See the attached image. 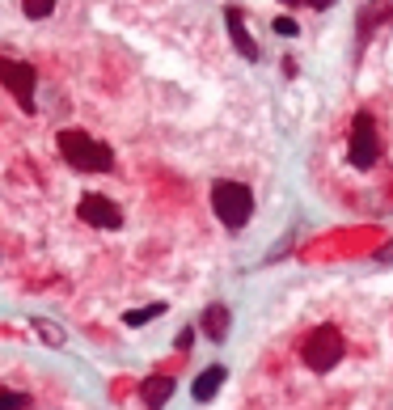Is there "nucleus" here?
<instances>
[{
  "mask_svg": "<svg viewBox=\"0 0 393 410\" xmlns=\"http://www.w3.org/2000/svg\"><path fill=\"white\" fill-rule=\"evenodd\" d=\"M55 149H60V157L72 165V170H81V174H106V170H114L110 144L93 140L85 127H64L55 136Z\"/></svg>",
  "mask_w": 393,
  "mask_h": 410,
  "instance_id": "1",
  "label": "nucleus"
},
{
  "mask_svg": "<svg viewBox=\"0 0 393 410\" xmlns=\"http://www.w3.org/2000/svg\"><path fill=\"white\" fill-rule=\"evenodd\" d=\"M212 212L220 216L225 229H245V220L254 216V195L245 182H233V178H220L212 186Z\"/></svg>",
  "mask_w": 393,
  "mask_h": 410,
  "instance_id": "2",
  "label": "nucleus"
},
{
  "mask_svg": "<svg viewBox=\"0 0 393 410\" xmlns=\"http://www.w3.org/2000/svg\"><path fill=\"white\" fill-rule=\"evenodd\" d=\"M342 355H347V343H342V334H338L334 326H317L309 339H305V347H301L305 368H313V372H330V368H338Z\"/></svg>",
  "mask_w": 393,
  "mask_h": 410,
  "instance_id": "3",
  "label": "nucleus"
},
{
  "mask_svg": "<svg viewBox=\"0 0 393 410\" xmlns=\"http://www.w3.org/2000/svg\"><path fill=\"white\" fill-rule=\"evenodd\" d=\"M0 85H5L13 98H17V106L26 110V114H34V89H38V77H34V64H26V60H13V55H0Z\"/></svg>",
  "mask_w": 393,
  "mask_h": 410,
  "instance_id": "4",
  "label": "nucleus"
},
{
  "mask_svg": "<svg viewBox=\"0 0 393 410\" xmlns=\"http://www.w3.org/2000/svg\"><path fill=\"white\" fill-rule=\"evenodd\" d=\"M351 165L355 170H372L377 157H381V140H377V123H372V114L359 110L351 118V149H347Z\"/></svg>",
  "mask_w": 393,
  "mask_h": 410,
  "instance_id": "5",
  "label": "nucleus"
},
{
  "mask_svg": "<svg viewBox=\"0 0 393 410\" xmlns=\"http://www.w3.org/2000/svg\"><path fill=\"white\" fill-rule=\"evenodd\" d=\"M77 216L85 225H93V229H118L123 225V207L114 199H106V195H85L77 203Z\"/></svg>",
  "mask_w": 393,
  "mask_h": 410,
  "instance_id": "6",
  "label": "nucleus"
},
{
  "mask_svg": "<svg viewBox=\"0 0 393 410\" xmlns=\"http://www.w3.org/2000/svg\"><path fill=\"white\" fill-rule=\"evenodd\" d=\"M225 26H229V38H233V47L245 55V60H258V42L250 38V30H245V17H241V9L237 5H229L225 9Z\"/></svg>",
  "mask_w": 393,
  "mask_h": 410,
  "instance_id": "7",
  "label": "nucleus"
},
{
  "mask_svg": "<svg viewBox=\"0 0 393 410\" xmlns=\"http://www.w3.org/2000/svg\"><path fill=\"white\" fill-rule=\"evenodd\" d=\"M229 326H233V313H229V305H207L203 309V334H207V339L212 343H225L229 339Z\"/></svg>",
  "mask_w": 393,
  "mask_h": 410,
  "instance_id": "8",
  "label": "nucleus"
},
{
  "mask_svg": "<svg viewBox=\"0 0 393 410\" xmlns=\"http://www.w3.org/2000/svg\"><path fill=\"white\" fill-rule=\"evenodd\" d=\"M140 398H144V406H149V410H161L169 398H174V376H165V372L149 376V381L140 385Z\"/></svg>",
  "mask_w": 393,
  "mask_h": 410,
  "instance_id": "9",
  "label": "nucleus"
},
{
  "mask_svg": "<svg viewBox=\"0 0 393 410\" xmlns=\"http://www.w3.org/2000/svg\"><path fill=\"white\" fill-rule=\"evenodd\" d=\"M225 376H229V368H220V364L203 368L199 376H194V385H190V398H194V402H212V398L220 394V385H225Z\"/></svg>",
  "mask_w": 393,
  "mask_h": 410,
  "instance_id": "10",
  "label": "nucleus"
},
{
  "mask_svg": "<svg viewBox=\"0 0 393 410\" xmlns=\"http://www.w3.org/2000/svg\"><path fill=\"white\" fill-rule=\"evenodd\" d=\"M30 330L38 334V339H42L47 347H64V343H68V339H64V326H55L51 318H34V322H30Z\"/></svg>",
  "mask_w": 393,
  "mask_h": 410,
  "instance_id": "11",
  "label": "nucleus"
},
{
  "mask_svg": "<svg viewBox=\"0 0 393 410\" xmlns=\"http://www.w3.org/2000/svg\"><path fill=\"white\" fill-rule=\"evenodd\" d=\"M161 313H165V305L157 300V305H144V309H127V313H123V322H127V326H149L153 318H161Z\"/></svg>",
  "mask_w": 393,
  "mask_h": 410,
  "instance_id": "12",
  "label": "nucleus"
},
{
  "mask_svg": "<svg viewBox=\"0 0 393 410\" xmlns=\"http://www.w3.org/2000/svg\"><path fill=\"white\" fill-rule=\"evenodd\" d=\"M21 13H26L30 21H42L55 13V0H21Z\"/></svg>",
  "mask_w": 393,
  "mask_h": 410,
  "instance_id": "13",
  "label": "nucleus"
},
{
  "mask_svg": "<svg viewBox=\"0 0 393 410\" xmlns=\"http://www.w3.org/2000/svg\"><path fill=\"white\" fill-rule=\"evenodd\" d=\"M30 398L21 394V389H0V410H26Z\"/></svg>",
  "mask_w": 393,
  "mask_h": 410,
  "instance_id": "14",
  "label": "nucleus"
},
{
  "mask_svg": "<svg viewBox=\"0 0 393 410\" xmlns=\"http://www.w3.org/2000/svg\"><path fill=\"white\" fill-rule=\"evenodd\" d=\"M275 34H283V38H296L301 34V26L292 17H275Z\"/></svg>",
  "mask_w": 393,
  "mask_h": 410,
  "instance_id": "15",
  "label": "nucleus"
},
{
  "mask_svg": "<svg viewBox=\"0 0 393 410\" xmlns=\"http://www.w3.org/2000/svg\"><path fill=\"white\" fill-rule=\"evenodd\" d=\"M190 343H194V330H190V326H186V330H182V334H178V351H190Z\"/></svg>",
  "mask_w": 393,
  "mask_h": 410,
  "instance_id": "16",
  "label": "nucleus"
},
{
  "mask_svg": "<svg viewBox=\"0 0 393 410\" xmlns=\"http://www.w3.org/2000/svg\"><path fill=\"white\" fill-rule=\"evenodd\" d=\"M283 5H313V9H330L334 0H283Z\"/></svg>",
  "mask_w": 393,
  "mask_h": 410,
  "instance_id": "17",
  "label": "nucleus"
},
{
  "mask_svg": "<svg viewBox=\"0 0 393 410\" xmlns=\"http://www.w3.org/2000/svg\"><path fill=\"white\" fill-rule=\"evenodd\" d=\"M377 262H389V267H393V241H385V246L377 250Z\"/></svg>",
  "mask_w": 393,
  "mask_h": 410,
  "instance_id": "18",
  "label": "nucleus"
}]
</instances>
